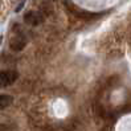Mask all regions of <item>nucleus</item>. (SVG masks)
Returning <instances> with one entry per match:
<instances>
[{
  "mask_svg": "<svg viewBox=\"0 0 131 131\" xmlns=\"http://www.w3.org/2000/svg\"><path fill=\"white\" fill-rule=\"evenodd\" d=\"M17 72L15 70H3L0 72V88H8L17 80Z\"/></svg>",
  "mask_w": 131,
  "mask_h": 131,
  "instance_id": "f257e3e1",
  "label": "nucleus"
},
{
  "mask_svg": "<svg viewBox=\"0 0 131 131\" xmlns=\"http://www.w3.org/2000/svg\"><path fill=\"white\" fill-rule=\"evenodd\" d=\"M27 45V37L23 33H16L13 37H11L9 40V48L13 52H20L25 48Z\"/></svg>",
  "mask_w": 131,
  "mask_h": 131,
  "instance_id": "f03ea898",
  "label": "nucleus"
},
{
  "mask_svg": "<svg viewBox=\"0 0 131 131\" xmlns=\"http://www.w3.org/2000/svg\"><path fill=\"white\" fill-rule=\"evenodd\" d=\"M24 21L27 23V24L29 25H40L41 23L44 21V16L40 13V12H36V11H29L25 13V16H24Z\"/></svg>",
  "mask_w": 131,
  "mask_h": 131,
  "instance_id": "7ed1b4c3",
  "label": "nucleus"
},
{
  "mask_svg": "<svg viewBox=\"0 0 131 131\" xmlns=\"http://www.w3.org/2000/svg\"><path fill=\"white\" fill-rule=\"evenodd\" d=\"M13 102V98L8 94H0V110L7 109L8 106H11Z\"/></svg>",
  "mask_w": 131,
  "mask_h": 131,
  "instance_id": "20e7f679",
  "label": "nucleus"
},
{
  "mask_svg": "<svg viewBox=\"0 0 131 131\" xmlns=\"http://www.w3.org/2000/svg\"><path fill=\"white\" fill-rule=\"evenodd\" d=\"M24 4H25V0H23V2H21V3H20V4L17 5V8L15 9V11H16V12H20V9L23 8V7H24Z\"/></svg>",
  "mask_w": 131,
  "mask_h": 131,
  "instance_id": "39448f33",
  "label": "nucleus"
},
{
  "mask_svg": "<svg viewBox=\"0 0 131 131\" xmlns=\"http://www.w3.org/2000/svg\"><path fill=\"white\" fill-rule=\"evenodd\" d=\"M0 131H9V128L7 125H0Z\"/></svg>",
  "mask_w": 131,
  "mask_h": 131,
  "instance_id": "423d86ee",
  "label": "nucleus"
},
{
  "mask_svg": "<svg viewBox=\"0 0 131 131\" xmlns=\"http://www.w3.org/2000/svg\"><path fill=\"white\" fill-rule=\"evenodd\" d=\"M2 41H3V37L0 36V45H2Z\"/></svg>",
  "mask_w": 131,
  "mask_h": 131,
  "instance_id": "0eeeda50",
  "label": "nucleus"
}]
</instances>
